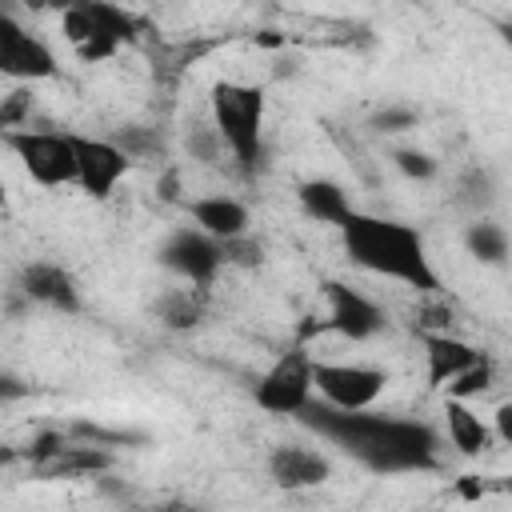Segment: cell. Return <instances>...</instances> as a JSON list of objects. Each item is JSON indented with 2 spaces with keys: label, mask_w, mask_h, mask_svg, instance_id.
<instances>
[{
  "label": "cell",
  "mask_w": 512,
  "mask_h": 512,
  "mask_svg": "<svg viewBox=\"0 0 512 512\" xmlns=\"http://www.w3.org/2000/svg\"><path fill=\"white\" fill-rule=\"evenodd\" d=\"M444 428H448L452 448L464 452V456H484L496 444V432L464 400H444Z\"/></svg>",
  "instance_id": "e0dca14e"
},
{
  "label": "cell",
  "mask_w": 512,
  "mask_h": 512,
  "mask_svg": "<svg viewBox=\"0 0 512 512\" xmlns=\"http://www.w3.org/2000/svg\"><path fill=\"white\" fill-rule=\"evenodd\" d=\"M496 420H500V440L508 444V440H512V428H508V420H512V408H508V404H500V412H496Z\"/></svg>",
  "instance_id": "d6a6232c"
},
{
  "label": "cell",
  "mask_w": 512,
  "mask_h": 512,
  "mask_svg": "<svg viewBox=\"0 0 512 512\" xmlns=\"http://www.w3.org/2000/svg\"><path fill=\"white\" fill-rule=\"evenodd\" d=\"M28 392H32V384H28V380H20L16 372L0 368V404H16V400H24Z\"/></svg>",
  "instance_id": "f546056e"
},
{
  "label": "cell",
  "mask_w": 512,
  "mask_h": 512,
  "mask_svg": "<svg viewBox=\"0 0 512 512\" xmlns=\"http://www.w3.org/2000/svg\"><path fill=\"white\" fill-rule=\"evenodd\" d=\"M460 188H464V196H460L464 204H472V208H488L492 204V176L484 168H472Z\"/></svg>",
  "instance_id": "f1b7e54d"
},
{
  "label": "cell",
  "mask_w": 512,
  "mask_h": 512,
  "mask_svg": "<svg viewBox=\"0 0 512 512\" xmlns=\"http://www.w3.org/2000/svg\"><path fill=\"white\" fill-rule=\"evenodd\" d=\"M112 468V452L108 448H92V444H64L52 460L36 464L32 472L44 480H84V476H104Z\"/></svg>",
  "instance_id": "2e32d148"
},
{
  "label": "cell",
  "mask_w": 512,
  "mask_h": 512,
  "mask_svg": "<svg viewBox=\"0 0 512 512\" xmlns=\"http://www.w3.org/2000/svg\"><path fill=\"white\" fill-rule=\"evenodd\" d=\"M208 104H212V128L220 144L236 156L240 168H256L264 148V108H268L264 92L256 84L216 80Z\"/></svg>",
  "instance_id": "3957f363"
},
{
  "label": "cell",
  "mask_w": 512,
  "mask_h": 512,
  "mask_svg": "<svg viewBox=\"0 0 512 512\" xmlns=\"http://www.w3.org/2000/svg\"><path fill=\"white\" fill-rule=\"evenodd\" d=\"M464 244L480 264H504V256H508V232L496 220H484V216L476 224H468Z\"/></svg>",
  "instance_id": "ffe728a7"
},
{
  "label": "cell",
  "mask_w": 512,
  "mask_h": 512,
  "mask_svg": "<svg viewBox=\"0 0 512 512\" xmlns=\"http://www.w3.org/2000/svg\"><path fill=\"white\" fill-rule=\"evenodd\" d=\"M128 160H144V156H152V152H160V140H156V132H148V128H140V124H128V128H116V136H108Z\"/></svg>",
  "instance_id": "7402d4cb"
},
{
  "label": "cell",
  "mask_w": 512,
  "mask_h": 512,
  "mask_svg": "<svg viewBox=\"0 0 512 512\" xmlns=\"http://www.w3.org/2000/svg\"><path fill=\"white\" fill-rule=\"evenodd\" d=\"M0 140L16 152L24 172L44 188L76 184V156H72V132H48V128H12L0 132Z\"/></svg>",
  "instance_id": "5b68a950"
},
{
  "label": "cell",
  "mask_w": 512,
  "mask_h": 512,
  "mask_svg": "<svg viewBox=\"0 0 512 512\" xmlns=\"http://www.w3.org/2000/svg\"><path fill=\"white\" fill-rule=\"evenodd\" d=\"M492 384H496V364H492L488 352H480V360L472 368H464L456 380H448L444 388H448V400H464L468 404L472 396H484Z\"/></svg>",
  "instance_id": "44dd1931"
},
{
  "label": "cell",
  "mask_w": 512,
  "mask_h": 512,
  "mask_svg": "<svg viewBox=\"0 0 512 512\" xmlns=\"http://www.w3.org/2000/svg\"><path fill=\"white\" fill-rule=\"evenodd\" d=\"M340 240L352 264H360L364 272L400 280L416 292H436L440 276L428 260L424 236L404 224V220H388V216H368V212H348V220L340 224Z\"/></svg>",
  "instance_id": "7a4b0ae2"
},
{
  "label": "cell",
  "mask_w": 512,
  "mask_h": 512,
  "mask_svg": "<svg viewBox=\"0 0 512 512\" xmlns=\"http://www.w3.org/2000/svg\"><path fill=\"white\" fill-rule=\"evenodd\" d=\"M12 24H16V20H12V16H8V12H4V8H0V36H4V32H8V28H12Z\"/></svg>",
  "instance_id": "e575fe53"
},
{
  "label": "cell",
  "mask_w": 512,
  "mask_h": 512,
  "mask_svg": "<svg viewBox=\"0 0 512 512\" xmlns=\"http://www.w3.org/2000/svg\"><path fill=\"white\" fill-rule=\"evenodd\" d=\"M188 152H192V160L216 164V160H220V152H224V144H220L216 128H192V132H188Z\"/></svg>",
  "instance_id": "83f0119b"
},
{
  "label": "cell",
  "mask_w": 512,
  "mask_h": 512,
  "mask_svg": "<svg viewBox=\"0 0 512 512\" xmlns=\"http://www.w3.org/2000/svg\"><path fill=\"white\" fill-rule=\"evenodd\" d=\"M156 316H160V324L172 328V332L196 328V324L208 316V288H196V284H188V288H168V292L156 300Z\"/></svg>",
  "instance_id": "d6986e66"
},
{
  "label": "cell",
  "mask_w": 512,
  "mask_h": 512,
  "mask_svg": "<svg viewBox=\"0 0 512 512\" xmlns=\"http://www.w3.org/2000/svg\"><path fill=\"white\" fill-rule=\"evenodd\" d=\"M188 212H192V228L204 232L216 244L236 240V236L248 232V208L236 196H224V192L220 196H200V200L188 204Z\"/></svg>",
  "instance_id": "5bb4252c"
},
{
  "label": "cell",
  "mask_w": 512,
  "mask_h": 512,
  "mask_svg": "<svg viewBox=\"0 0 512 512\" xmlns=\"http://www.w3.org/2000/svg\"><path fill=\"white\" fill-rule=\"evenodd\" d=\"M136 16H128L116 4H100V0H84V4H68L64 8V36L76 48L80 60L96 64L116 56L124 44L136 40Z\"/></svg>",
  "instance_id": "277c9868"
},
{
  "label": "cell",
  "mask_w": 512,
  "mask_h": 512,
  "mask_svg": "<svg viewBox=\"0 0 512 512\" xmlns=\"http://www.w3.org/2000/svg\"><path fill=\"white\" fill-rule=\"evenodd\" d=\"M268 476L276 488H288V492H308V488H320L328 476H332V464L324 452L316 448H304V444H276L268 452Z\"/></svg>",
  "instance_id": "4fadbf2b"
},
{
  "label": "cell",
  "mask_w": 512,
  "mask_h": 512,
  "mask_svg": "<svg viewBox=\"0 0 512 512\" xmlns=\"http://www.w3.org/2000/svg\"><path fill=\"white\" fill-rule=\"evenodd\" d=\"M220 260H224V264H236V268H260V264H264V244L244 232V236L220 244Z\"/></svg>",
  "instance_id": "cb8c5ba5"
},
{
  "label": "cell",
  "mask_w": 512,
  "mask_h": 512,
  "mask_svg": "<svg viewBox=\"0 0 512 512\" xmlns=\"http://www.w3.org/2000/svg\"><path fill=\"white\" fill-rule=\"evenodd\" d=\"M392 164H396L408 180H432L436 168H440V164H436L428 152H420V148H396V152H392Z\"/></svg>",
  "instance_id": "d4e9b609"
},
{
  "label": "cell",
  "mask_w": 512,
  "mask_h": 512,
  "mask_svg": "<svg viewBox=\"0 0 512 512\" xmlns=\"http://www.w3.org/2000/svg\"><path fill=\"white\" fill-rule=\"evenodd\" d=\"M372 128L376 132H404V128H416V108H408V104H388V108H380L376 116H372Z\"/></svg>",
  "instance_id": "4316f807"
},
{
  "label": "cell",
  "mask_w": 512,
  "mask_h": 512,
  "mask_svg": "<svg viewBox=\"0 0 512 512\" xmlns=\"http://www.w3.org/2000/svg\"><path fill=\"white\" fill-rule=\"evenodd\" d=\"M300 420L324 440L340 444L372 472H424L436 464V432L424 420H400L380 412H336L328 404H304Z\"/></svg>",
  "instance_id": "6da1fadb"
},
{
  "label": "cell",
  "mask_w": 512,
  "mask_h": 512,
  "mask_svg": "<svg viewBox=\"0 0 512 512\" xmlns=\"http://www.w3.org/2000/svg\"><path fill=\"white\" fill-rule=\"evenodd\" d=\"M144 512H200V508L184 504V500H172V504H156V508H144Z\"/></svg>",
  "instance_id": "836d02e7"
},
{
  "label": "cell",
  "mask_w": 512,
  "mask_h": 512,
  "mask_svg": "<svg viewBox=\"0 0 512 512\" xmlns=\"http://www.w3.org/2000/svg\"><path fill=\"white\" fill-rule=\"evenodd\" d=\"M20 296L56 312H80V284L76 276L56 260H32L20 272Z\"/></svg>",
  "instance_id": "7c38bea8"
},
{
  "label": "cell",
  "mask_w": 512,
  "mask_h": 512,
  "mask_svg": "<svg viewBox=\"0 0 512 512\" xmlns=\"http://www.w3.org/2000/svg\"><path fill=\"white\" fill-rule=\"evenodd\" d=\"M160 264H168L172 272H180V276H184L188 284H196V288H208V284L216 280V272L224 268L220 244L208 240V236L196 232V228H176V232L164 240V248H160Z\"/></svg>",
  "instance_id": "9c48e42d"
},
{
  "label": "cell",
  "mask_w": 512,
  "mask_h": 512,
  "mask_svg": "<svg viewBox=\"0 0 512 512\" xmlns=\"http://www.w3.org/2000/svg\"><path fill=\"white\" fill-rule=\"evenodd\" d=\"M72 436H76V444H92V448H120V444H136L140 436H132V432H108V428H100V424H72Z\"/></svg>",
  "instance_id": "484cf974"
},
{
  "label": "cell",
  "mask_w": 512,
  "mask_h": 512,
  "mask_svg": "<svg viewBox=\"0 0 512 512\" xmlns=\"http://www.w3.org/2000/svg\"><path fill=\"white\" fill-rule=\"evenodd\" d=\"M176 188H180V184H176V168H168V172H164V184H160V196H164V200H176V196H180Z\"/></svg>",
  "instance_id": "1f68e13d"
},
{
  "label": "cell",
  "mask_w": 512,
  "mask_h": 512,
  "mask_svg": "<svg viewBox=\"0 0 512 512\" xmlns=\"http://www.w3.org/2000/svg\"><path fill=\"white\" fill-rule=\"evenodd\" d=\"M312 400V356L304 348L280 352L276 364L256 380V404L272 416H300Z\"/></svg>",
  "instance_id": "52a82bcc"
},
{
  "label": "cell",
  "mask_w": 512,
  "mask_h": 512,
  "mask_svg": "<svg viewBox=\"0 0 512 512\" xmlns=\"http://www.w3.org/2000/svg\"><path fill=\"white\" fill-rule=\"evenodd\" d=\"M424 356H428V384L444 388L448 380H456L464 368L480 360V348H472L452 332H440V336H424Z\"/></svg>",
  "instance_id": "9a60e30c"
},
{
  "label": "cell",
  "mask_w": 512,
  "mask_h": 512,
  "mask_svg": "<svg viewBox=\"0 0 512 512\" xmlns=\"http://www.w3.org/2000/svg\"><path fill=\"white\" fill-rule=\"evenodd\" d=\"M296 196H300V208H304L312 220L332 224V228H340V224L348 220V212H352L348 192H344L336 180H324V176L304 180V184L296 188Z\"/></svg>",
  "instance_id": "ac0fdd59"
},
{
  "label": "cell",
  "mask_w": 512,
  "mask_h": 512,
  "mask_svg": "<svg viewBox=\"0 0 512 512\" xmlns=\"http://www.w3.org/2000/svg\"><path fill=\"white\" fill-rule=\"evenodd\" d=\"M72 156H76V184L92 200H108L116 192V184L128 176V168H132V160L104 136L72 132Z\"/></svg>",
  "instance_id": "ba28073f"
},
{
  "label": "cell",
  "mask_w": 512,
  "mask_h": 512,
  "mask_svg": "<svg viewBox=\"0 0 512 512\" xmlns=\"http://www.w3.org/2000/svg\"><path fill=\"white\" fill-rule=\"evenodd\" d=\"M56 52L32 36L28 28L12 24L4 36H0V76H12L20 84H32V80H48L56 76Z\"/></svg>",
  "instance_id": "8fae6325"
},
{
  "label": "cell",
  "mask_w": 512,
  "mask_h": 512,
  "mask_svg": "<svg viewBox=\"0 0 512 512\" xmlns=\"http://www.w3.org/2000/svg\"><path fill=\"white\" fill-rule=\"evenodd\" d=\"M32 116V88L16 84L8 96H0V132H12V128H24Z\"/></svg>",
  "instance_id": "603a6c76"
},
{
  "label": "cell",
  "mask_w": 512,
  "mask_h": 512,
  "mask_svg": "<svg viewBox=\"0 0 512 512\" xmlns=\"http://www.w3.org/2000/svg\"><path fill=\"white\" fill-rule=\"evenodd\" d=\"M456 492H460L464 500H480V496L488 492V484H484L480 476H460V480H456Z\"/></svg>",
  "instance_id": "4dcf8cb0"
},
{
  "label": "cell",
  "mask_w": 512,
  "mask_h": 512,
  "mask_svg": "<svg viewBox=\"0 0 512 512\" xmlns=\"http://www.w3.org/2000/svg\"><path fill=\"white\" fill-rule=\"evenodd\" d=\"M4 200H8V196H4V184H0V204H4Z\"/></svg>",
  "instance_id": "d590c367"
},
{
  "label": "cell",
  "mask_w": 512,
  "mask_h": 512,
  "mask_svg": "<svg viewBox=\"0 0 512 512\" xmlns=\"http://www.w3.org/2000/svg\"><path fill=\"white\" fill-rule=\"evenodd\" d=\"M324 296H328V328L340 332L344 340H372L376 332H384V312L364 292L340 280H328Z\"/></svg>",
  "instance_id": "30bf717a"
},
{
  "label": "cell",
  "mask_w": 512,
  "mask_h": 512,
  "mask_svg": "<svg viewBox=\"0 0 512 512\" xmlns=\"http://www.w3.org/2000/svg\"><path fill=\"white\" fill-rule=\"evenodd\" d=\"M312 388L328 400L336 412H368L384 388L388 372L376 364H332V360H312Z\"/></svg>",
  "instance_id": "8992f818"
}]
</instances>
